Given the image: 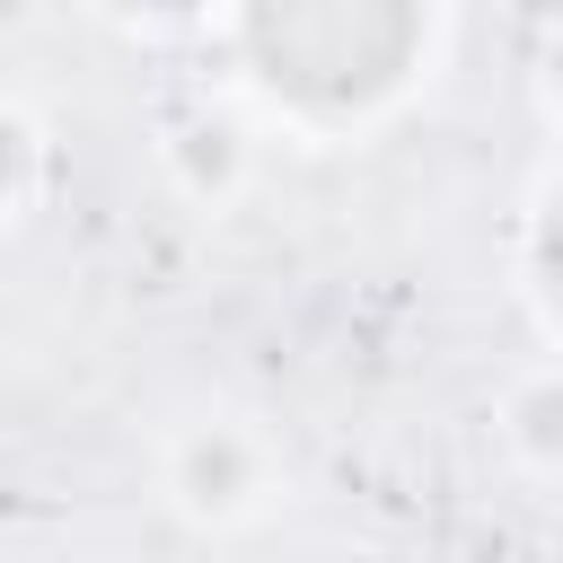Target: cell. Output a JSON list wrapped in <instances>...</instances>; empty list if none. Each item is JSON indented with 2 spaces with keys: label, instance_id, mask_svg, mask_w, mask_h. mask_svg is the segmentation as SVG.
I'll list each match as a JSON object with an SVG mask.
<instances>
[{
  "label": "cell",
  "instance_id": "7a4b0ae2",
  "mask_svg": "<svg viewBox=\"0 0 563 563\" xmlns=\"http://www.w3.org/2000/svg\"><path fill=\"white\" fill-rule=\"evenodd\" d=\"M537 255H545V282L563 290V202L545 211V229H537Z\"/></svg>",
  "mask_w": 563,
  "mask_h": 563
},
{
  "label": "cell",
  "instance_id": "6da1fadb",
  "mask_svg": "<svg viewBox=\"0 0 563 563\" xmlns=\"http://www.w3.org/2000/svg\"><path fill=\"white\" fill-rule=\"evenodd\" d=\"M246 44L264 62L273 88L317 97V106H352L369 88H387L413 53V9L387 0H290V9H255Z\"/></svg>",
  "mask_w": 563,
  "mask_h": 563
}]
</instances>
